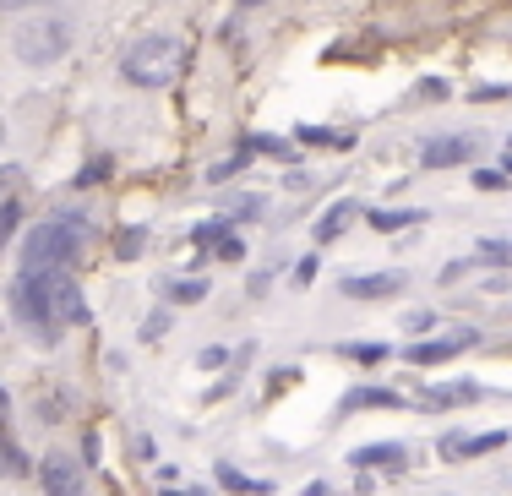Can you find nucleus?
Segmentation results:
<instances>
[{
    "mask_svg": "<svg viewBox=\"0 0 512 496\" xmlns=\"http://www.w3.org/2000/svg\"><path fill=\"white\" fill-rule=\"evenodd\" d=\"M17 202H0V246H6V240H11V229H17Z\"/></svg>",
    "mask_w": 512,
    "mask_h": 496,
    "instance_id": "17",
    "label": "nucleus"
},
{
    "mask_svg": "<svg viewBox=\"0 0 512 496\" xmlns=\"http://www.w3.org/2000/svg\"><path fill=\"white\" fill-rule=\"evenodd\" d=\"M502 164H507V175H512V137H507V159Z\"/></svg>",
    "mask_w": 512,
    "mask_h": 496,
    "instance_id": "21",
    "label": "nucleus"
},
{
    "mask_svg": "<svg viewBox=\"0 0 512 496\" xmlns=\"http://www.w3.org/2000/svg\"><path fill=\"white\" fill-rule=\"evenodd\" d=\"M0 142H6V126H0Z\"/></svg>",
    "mask_w": 512,
    "mask_h": 496,
    "instance_id": "23",
    "label": "nucleus"
},
{
    "mask_svg": "<svg viewBox=\"0 0 512 496\" xmlns=\"http://www.w3.org/2000/svg\"><path fill=\"white\" fill-rule=\"evenodd\" d=\"M300 142H327V148H344L349 131H300Z\"/></svg>",
    "mask_w": 512,
    "mask_h": 496,
    "instance_id": "16",
    "label": "nucleus"
},
{
    "mask_svg": "<svg viewBox=\"0 0 512 496\" xmlns=\"http://www.w3.org/2000/svg\"><path fill=\"white\" fill-rule=\"evenodd\" d=\"M11 306H17V317L28 322L44 344H55V328H71V322L88 317L82 289L71 273H22L17 284H11Z\"/></svg>",
    "mask_w": 512,
    "mask_h": 496,
    "instance_id": "1",
    "label": "nucleus"
},
{
    "mask_svg": "<svg viewBox=\"0 0 512 496\" xmlns=\"http://www.w3.org/2000/svg\"><path fill=\"white\" fill-rule=\"evenodd\" d=\"M82 240H88V224L71 213L33 224L22 240V273H71V262L82 257Z\"/></svg>",
    "mask_w": 512,
    "mask_h": 496,
    "instance_id": "2",
    "label": "nucleus"
},
{
    "mask_svg": "<svg viewBox=\"0 0 512 496\" xmlns=\"http://www.w3.org/2000/svg\"><path fill=\"white\" fill-rule=\"evenodd\" d=\"M0 475H28V464H22V453L0 437Z\"/></svg>",
    "mask_w": 512,
    "mask_h": 496,
    "instance_id": "14",
    "label": "nucleus"
},
{
    "mask_svg": "<svg viewBox=\"0 0 512 496\" xmlns=\"http://www.w3.org/2000/svg\"><path fill=\"white\" fill-rule=\"evenodd\" d=\"M17 186H22V169H0V202H11Z\"/></svg>",
    "mask_w": 512,
    "mask_h": 496,
    "instance_id": "19",
    "label": "nucleus"
},
{
    "mask_svg": "<svg viewBox=\"0 0 512 496\" xmlns=\"http://www.w3.org/2000/svg\"><path fill=\"white\" fill-rule=\"evenodd\" d=\"M202 295H207L202 278H180V284H169V300H175V306H197Z\"/></svg>",
    "mask_w": 512,
    "mask_h": 496,
    "instance_id": "12",
    "label": "nucleus"
},
{
    "mask_svg": "<svg viewBox=\"0 0 512 496\" xmlns=\"http://www.w3.org/2000/svg\"><path fill=\"white\" fill-rule=\"evenodd\" d=\"M365 404H398V393H382V387H360V393L344 398V409H365Z\"/></svg>",
    "mask_w": 512,
    "mask_h": 496,
    "instance_id": "13",
    "label": "nucleus"
},
{
    "mask_svg": "<svg viewBox=\"0 0 512 496\" xmlns=\"http://www.w3.org/2000/svg\"><path fill=\"white\" fill-rule=\"evenodd\" d=\"M246 6H262V0H246Z\"/></svg>",
    "mask_w": 512,
    "mask_h": 496,
    "instance_id": "22",
    "label": "nucleus"
},
{
    "mask_svg": "<svg viewBox=\"0 0 512 496\" xmlns=\"http://www.w3.org/2000/svg\"><path fill=\"white\" fill-rule=\"evenodd\" d=\"M404 447H398V442H376V447H360V453H355V464L360 469H387V475H398V469H404Z\"/></svg>",
    "mask_w": 512,
    "mask_h": 496,
    "instance_id": "9",
    "label": "nucleus"
},
{
    "mask_svg": "<svg viewBox=\"0 0 512 496\" xmlns=\"http://www.w3.org/2000/svg\"><path fill=\"white\" fill-rule=\"evenodd\" d=\"M474 328H458V333H447V338H425V344H414L409 349V360L414 366H436V360H453V355H463V349L474 344Z\"/></svg>",
    "mask_w": 512,
    "mask_h": 496,
    "instance_id": "6",
    "label": "nucleus"
},
{
    "mask_svg": "<svg viewBox=\"0 0 512 496\" xmlns=\"http://www.w3.org/2000/svg\"><path fill=\"white\" fill-rule=\"evenodd\" d=\"M491 447H502V437H496V431H491V437H447L442 453H447V458H474V453H491Z\"/></svg>",
    "mask_w": 512,
    "mask_h": 496,
    "instance_id": "10",
    "label": "nucleus"
},
{
    "mask_svg": "<svg viewBox=\"0 0 512 496\" xmlns=\"http://www.w3.org/2000/svg\"><path fill=\"white\" fill-rule=\"evenodd\" d=\"M371 224L387 235V229H404V224H414V213H387V208H376V213H371Z\"/></svg>",
    "mask_w": 512,
    "mask_h": 496,
    "instance_id": "15",
    "label": "nucleus"
},
{
    "mask_svg": "<svg viewBox=\"0 0 512 496\" xmlns=\"http://www.w3.org/2000/svg\"><path fill=\"white\" fill-rule=\"evenodd\" d=\"M420 159L431 164V169H453L463 159H474V137H431Z\"/></svg>",
    "mask_w": 512,
    "mask_h": 496,
    "instance_id": "8",
    "label": "nucleus"
},
{
    "mask_svg": "<svg viewBox=\"0 0 512 496\" xmlns=\"http://www.w3.org/2000/svg\"><path fill=\"white\" fill-rule=\"evenodd\" d=\"M66 17H55V11H39V17H28L17 28V55L28 60V66H44V60H55L66 50Z\"/></svg>",
    "mask_w": 512,
    "mask_h": 496,
    "instance_id": "4",
    "label": "nucleus"
},
{
    "mask_svg": "<svg viewBox=\"0 0 512 496\" xmlns=\"http://www.w3.org/2000/svg\"><path fill=\"white\" fill-rule=\"evenodd\" d=\"M180 66H186V50H180L175 39H142L126 50V82H137V88H169V82L180 77Z\"/></svg>",
    "mask_w": 512,
    "mask_h": 496,
    "instance_id": "3",
    "label": "nucleus"
},
{
    "mask_svg": "<svg viewBox=\"0 0 512 496\" xmlns=\"http://www.w3.org/2000/svg\"><path fill=\"white\" fill-rule=\"evenodd\" d=\"M404 289V273H360V278H344V295L349 300H387Z\"/></svg>",
    "mask_w": 512,
    "mask_h": 496,
    "instance_id": "7",
    "label": "nucleus"
},
{
    "mask_svg": "<svg viewBox=\"0 0 512 496\" xmlns=\"http://www.w3.org/2000/svg\"><path fill=\"white\" fill-rule=\"evenodd\" d=\"M349 224H355V202H338V208H327V219L316 224V240H338Z\"/></svg>",
    "mask_w": 512,
    "mask_h": 496,
    "instance_id": "11",
    "label": "nucleus"
},
{
    "mask_svg": "<svg viewBox=\"0 0 512 496\" xmlns=\"http://www.w3.org/2000/svg\"><path fill=\"white\" fill-rule=\"evenodd\" d=\"M142 240H148V235H142V229H126V235H120V257H142Z\"/></svg>",
    "mask_w": 512,
    "mask_h": 496,
    "instance_id": "18",
    "label": "nucleus"
},
{
    "mask_svg": "<svg viewBox=\"0 0 512 496\" xmlns=\"http://www.w3.org/2000/svg\"><path fill=\"white\" fill-rule=\"evenodd\" d=\"M6 409H11V398H6V387H0V420H6Z\"/></svg>",
    "mask_w": 512,
    "mask_h": 496,
    "instance_id": "20",
    "label": "nucleus"
},
{
    "mask_svg": "<svg viewBox=\"0 0 512 496\" xmlns=\"http://www.w3.org/2000/svg\"><path fill=\"white\" fill-rule=\"evenodd\" d=\"M39 486H44V496H82V464H71V458L50 453V458L39 464Z\"/></svg>",
    "mask_w": 512,
    "mask_h": 496,
    "instance_id": "5",
    "label": "nucleus"
}]
</instances>
